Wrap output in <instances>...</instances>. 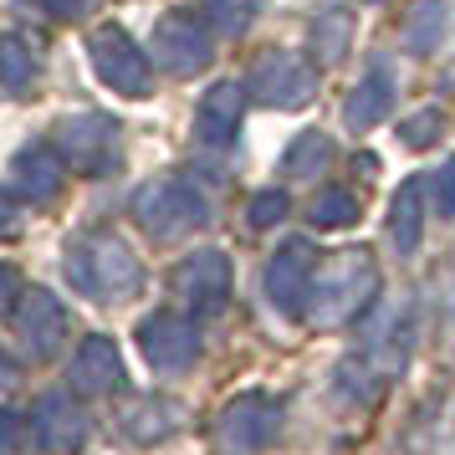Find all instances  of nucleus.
I'll use <instances>...</instances> for the list:
<instances>
[{
    "mask_svg": "<svg viewBox=\"0 0 455 455\" xmlns=\"http://www.w3.org/2000/svg\"><path fill=\"white\" fill-rule=\"evenodd\" d=\"M379 291V267H373L369 251H338L323 276L312 282V323L317 328H343L353 317H363Z\"/></svg>",
    "mask_w": 455,
    "mask_h": 455,
    "instance_id": "f257e3e1",
    "label": "nucleus"
},
{
    "mask_svg": "<svg viewBox=\"0 0 455 455\" xmlns=\"http://www.w3.org/2000/svg\"><path fill=\"white\" fill-rule=\"evenodd\" d=\"M67 271H72V282H77V287L98 291V297H118V291L139 287V261L128 256V246L108 241V235L87 241V246L77 251V261H72Z\"/></svg>",
    "mask_w": 455,
    "mask_h": 455,
    "instance_id": "f03ea898",
    "label": "nucleus"
},
{
    "mask_svg": "<svg viewBox=\"0 0 455 455\" xmlns=\"http://www.w3.org/2000/svg\"><path fill=\"white\" fill-rule=\"evenodd\" d=\"M251 92L271 108H302L317 92V72L297 52H267L251 67Z\"/></svg>",
    "mask_w": 455,
    "mask_h": 455,
    "instance_id": "7ed1b4c3",
    "label": "nucleus"
},
{
    "mask_svg": "<svg viewBox=\"0 0 455 455\" xmlns=\"http://www.w3.org/2000/svg\"><path fill=\"white\" fill-rule=\"evenodd\" d=\"M312 282H317V251H312V241H287V246L271 256L267 291H271V302L287 312V317H297V312L307 307Z\"/></svg>",
    "mask_w": 455,
    "mask_h": 455,
    "instance_id": "20e7f679",
    "label": "nucleus"
},
{
    "mask_svg": "<svg viewBox=\"0 0 455 455\" xmlns=\"http://www.w3.org/2000/svg\"><path fill=\"white\" fill-rule=\"evenodd\" d=\"M139 215L154 235H185L205 220V200L180 180H164V185H148L139 195Z\"/></svg>",
    "mask_w": 455,
    "mask_h": 455,
    "instance_id": "39448f33",
    "label": "nucleus"
},
{
    "mask_svg": "<svg viewBox=\"0 0 455 455\" xmlns=\"http://www.w3.org/2000/svg\"><path fill=\"white\" fill-rule=\"evenodd\" d=\"M276 399L271 394H246V399H235L226 410V419H220V445H226L230 455H251L261 451L271 435H276Z\"/></svg>",
    "mask_w": 455,
    "mask_h": 455,
    "instance_id": "423d86ee",
    "label": "nucleus"
},
{
    "mask_svg": "<svg viewBox=\"0 0 455 455\" xmlns=\"http://www.w3.org/2000/svg\"><path fill=\"white\" fill-rule=\"evenodd\" d=\"M92 57H98L103 83H113L118 92H128V98H144L148 92V62L124 31H98L92 36Z\"/></svg>",
    "mask_w": 455,
    "mask_h": 455,
    "instance_id": "0eeeda50",
    "label": "nucleus"
},
{
    "mask_svg": "<svg viewBox=\"0 0 455 455\" xmlns=\"http://www.w3.org/2000/svg\"><path fill=\"white\" fill-rule=\"evenodd\" d=\"M154 42H159V57H164V67H169V72H180V77L210 62L205 21H200V16H189V11H174V16H164Z\"/></svg>",
    "mask_w": 455,
    "mask_h": 455,
    "instance_id": "6e6552de",
    "label": "nucleus"
},
{
    "mask_svg": "<svg viewBox=\"0 0 455 455\" xmlns=\"http://www.w3.org/2000/svg\"><path fill=\"white\" fill-rule=\"evenodd\" d=\"M144 353L154 369H185L189 358H195V348H200V338H195V328H189L180 312H159V317H148L144 323Z\"/></svg>",
    "mask_w": 455,
    "mask_h": 455,
    "instance_id": "1a4fd4ad",
    "label": "nucleus"
},
{
    "mask_svg": "<svg viewBox=\"0 0 455 455\" xmlns=\"http://www.w3.org/2000/svg\"><path fill=\"white\" fill-rule=\"evenodd\" d=\"M389 108H394V67L389 62H373L369 72H363V83L353 87V98H348V128H373V124H384L389 118Z\"/></svg>",
    "mask_w": 455,
    "mask_h": 455,
    "instance_id": "9d476101",
    "label": "nucleus"
},
{
    "mask_svg": "<svg viewBox=\"0 0 455 455\" xmlns=\"http://www.w3.org/2000/svg\"><path fill=\"white\" fill-rule=\"evenodd\" d=\"M180 291H185L189 302H200V307H220L230 291V267L220 251H205V256H189L185 267H180Z\"/></svg>",
    "mask_w": 455,
    "mask_h": 455,
    "instance_id": "9b49d317",
    "label": "nucleus"
},
{
    "mask_svg": "<svg viewBox=\"0 0 455 455\" xmlns=\"http://www.w3.org/2000/svg\"><path fill=\"white\" fill-rule=\"evenodd\" d=\"M241 124V87L235 83H215L200 103V139L210 144H230V133Z\"/></svg>",
    "mask_w": 455,
    "mask_h": 455,
    "instance_id": "f8f14e48",
    "label": "nucleus"
},
{
    "mask_svg": "<svg viewBox=\"0 0 455 455\" xmlns=\"http://www.w3.org/2000/svg\"><path fill=\"white\" fill-rule=\"evenodd\" d=\"M419 230H425V185L410 180V185L394 189V215H389V241L404 256L419 246Z\"/></svg>",
    "mask_w": 455,
    "mask_h": 455,
    "instance_id": "ddd939ff",
    "label": "nucleus"
},
{
    "mask_svg": "<svg viewBox=\"0 0 455 455\" xmlns=\"http://www.w3.org/2000/svg\"><path fill=\"white\" fill-rule=\"evenodd\" d=\"M328 164H332V139L312 128V133H302V139L287 148L282 174H287V180H317V174H328Z\"/></svg>",
    "mask_w": 455,
    "mask_h": 455,
    "instance_id": "4468645a",
    "label": "nucleus"
},
{
    "mask_svg": "<svg viewBox=\"0 0 455 455\" xmlns=\"http://www.w3.org/2000/svg\"><path fill=\"white\" fill-rule=\"evenodd\" d=\"M118 379H124V369H118V353H113V343L92 338V343L77 353V384H83V389H113Z\"/></svg>",
    "mask_w": 455,
    "mask_h": 455,
    "instance_id": "2eb2a0df",
    "label": "nucleus"
},
{
    "mask_svg": "<svg viewBox=\"0 0 455 455\" xmlns=\"http://www.w3.org/2000/svg\"><path fill=\"white\" fill-rule=\"evenodd\" d=\"M348 42H353V16L348 11H328V16L312 21V52H317V57L338 62V57L348 52Z\"/></svg>",
    "mask_w": 455,
    "mask_h": 455,
    "instance_id": "dca6fc26",
    "label": "nucleus"
},
{
    "mask_svg": "<svg viewBox=\"0 0 455 455\" xmlns=\"http://www.w3.org/2000/svg\"><path fill=\"white\" fill-rule=\"evenodd\" d=\"M312 220L317 226H328V230H343L358 220V195L353 189H338L332 185L328 195H317V205H312Z\"/></svg>",
    "mask_w": 455,
    "mask_h": 455,
    "instance_id": "f3484780",
    "label": "nucleus"
},
{
    "mask_svg": "<svg viewBox=\"0 0 455 455\" xmlns=\"http://www.w3.org/2000/svg\"><path fill=\"white\" fill-rule=\"evenodd\" d=\"M440 128H445V113L440 108H419V113H410L399 124V139H404V148H430L440 139Z\"/></svg>",
    "mask_w": 455,
    "mask_h": 455,
    "instance_id": "a211bd4d",
    "label": "nucleus"
},
{
    "mask_svg": "<svg viewBox=\"0 0 455 455\" xmlns=\"http://www.w3.org/2000/svg\"><path fill=\"white\" fill-rule=\"evenodd\" d=\"M205 11H210V21L220 26V31H246L251 21H256V11H261V0H205Z\"/></svg>",
    "mask_w": 455,
    "mask_h": 455,
    "instance_id": "6ab92c4d",
    "label": "nucleus"
},
{
    "mask_svg": "<svg viewBox=\"0 0 455 455\" xmlns=\"http://www.w3.org/2000/svg\"><path fill=\"white\" fill-rule=\"evenodd\" d=\"M440 0H419V11H414L410 21V52H435V42H440Z\"/></svg>",
    "mask_w": 455,
    "mask_h": 455,
    "instance_id": "aec40b11",
    "label": "nucleus"
},
{
    "mask_svg": "<svg viewBox=\"0 0 455 455\" xmlns=\"http://www.w3.org/2000/svg\"><path fill=\"white\" fill-rule=\"evenodd\" d=\"M246 215H251V226H276V220L287 215V195H282V189H261V195L251 200Z\"/></svg>",
    "mask_w": 455,
    "mask_h": 455,
    "instance_id": "412c9836",
    "label": "nucleus"
},
{
    "mask_svg": "<svg viewBox=\"0 0 455 455\" xmlns=\"http://www.w3.org/2000/svg\"><path fill=\"white\" fill-rule=\"evenodd\" d=\"M430 189H435V210L440 215H455V159H445L430 174Z\"/></svg>",
    "mask_w": 455,
    "mask_h": 455,
    "instance_id": "4be33fe9",
    "label": "nucleus"
},
{
    "mask_svg": "<svg viewBox=\"0 0 455 455\" xmlns=\"http://www.w3.org/2000/svg\"><path fill=\"white\" fill-rule=\"evenodd\" d=\"M83 5H92V0H52V11H57V16H77Z\"/></svg>",
    "mask_w": 455,
    "mask_h": 455,
    "instance_id": "5701e85b",
    "label": "nucleus"
}]
</instances>
